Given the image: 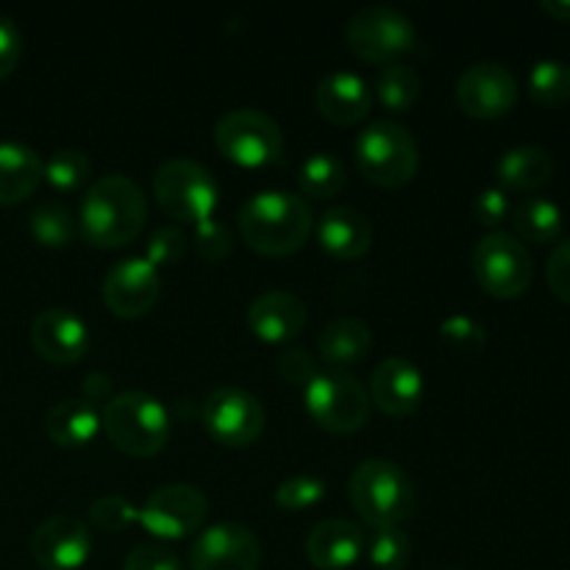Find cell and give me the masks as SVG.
<instances>
[{"label": "cell", "mask_w": 570, "mask_h": 570, "mask_svg": "<svg viewBox=\"0 0 570 570\" xmlns=\"http://www.w3.org/2000/svg\"><path fill=\"white\" fill-rule=\"evenodd\" d=\"M122 570H181V560L167 546L142 543L128 551Z\"/></svg>", "instance_id": "f35d334b"}, {"label": "cell", "mask_w": 570, "mask_h": 570, "mask_svg": "<svg viewBox=\"0 0 570 570\" xmlns=\"http://www.w3.org/2000/svg\"><path fill=\"white\" fill-rule=\"evenodd\" d=\"M540 6H543L546 14H551L554 20L570 22V0H543Z\"/></svg>", "instance_id": "f6af8a7d"}, {"label": "cell", "mask_w": 570, "mask_h": 570, "mask_svg": "<svg viewBox=\"0 0 570 570\" xmlns=\"http://www.w3.org/2000/svg\"><path fill=\"white\" fill-rule=\"evenodd\" d=\"M31 345L53 365H72L87 354L89 328L72 309L50 306L31 321Z\"/></svg>", "instance_id": "e0dca14e"}, {"label": "cell", "mask_w": 570, "mask_h": 570, "mask_svg": "<svg viewBox=\"0 0 570 570\" xmlns=\"http://www.w3.org/2000/svg\"><path fill=\"white\" fill-rule=\"evenodd\" d=\"M326 495V484L312 473H295L276 488V504L284 510H309Z\"/></svg>", "instance_id": "836d02e7"}, {"label": "cell", "mask_w": 570, "mask_h": 570, "mask_svg": "<svg viewBox=\"0 0 570 570\" xmlns=\"http://www.w3.org/2000/svg\"><path fill=\"white\" fill-rule=\"evenodd\" d=\"M42 156L26 142H0V206H14L31 198L42 181Z\"/></svg>", "instance_id": "603a6c76"}, {"label": "cell", "mask_w": 570, "mask_h": 570, "mask_svg": "<svg viewBox=\"0 0 570 570\" xmlns=\"http://www.w3.org/2000/svg\"><path fill=\"white\" fill-rule=\"evenodd\" d=\"M345 42H348L351 53L360 59L390 65L415 48L417 33L404 11L395 6L376 3L365 6L351 17L345 26Z\"/></svg>", "instance_id": "9c48e42d"}, {"label": "cell", "mask_w": 570, "mask_h": 570, "mask_svg": "<svg viewBox=\"0 0 570 570\" xmlns=\"http://www.w3.org/2000/svg\"><path fill=\"white\" fill-rule=\"evenodd\" d=\"M301 189L309 198H334L345 187V165L337 154L317 150L301 165Z\"/></svg>", "instance_id": "f546056e"}, {"label": "cell", "mask_w": 570, "mask_h": 570, "mask_svg": "<svg viewBox=\"0 0 570 570\" xmlns=\"http://www.w3.org/2000/svg\"><path fill=\"white\" fill-rule=\"evenodd\" d=\"M193 243H195V250H198L204 259L209 262L223 259V256H228V250H232V243H234L232 226L217 220V217H206V220L195 223Z\"/></svg>", "instance_id": "8d00e7d4"}, {"label": "cell", "mask_w": 570, "mask_h": 570, "mask_svg": "<svg viewBox=\"0 0 570 570\" xmlns=\"http://www.w3.org/2000/svg\"><path fill=\"white\" fill-rule=\"evenodd\" d=\"M365 551V532L348 518H326L306 538V557L321 570H345Z\"/></svg>", "instance_id": "44dd1931"}, {"label": "cell", "mask_w": 570, "mask_h": 570, "mask_svg": "<svg viewBox=\"0 0 570 570\" xmlns=\"http://www.w3.org/2000/svg\"><path fill=\"white\" fill-rule=\"evenodd\" d=\"M81 393L89 404H98V401H109L111 399V379L106 373H89L81 384Z\"/></svg>", "instance_id": "ee69618b"}, {"label": "cell", "mask_w": 570, "mask_h": 570, "mask_svg": "<svg viewBox=\"0 0 570 570\" xmlns=\"http://www.w3.org/2000/svg\"><path fill=\"white\" fill-rule=\"evenodd\" d=\"M373 92L360 72L334 70L321 78L315 89V106L326 120L337 126H354L371 111Z\"/></svg>", "instance_id": "d6986e66"}, {"label": "cell", "mask_w": 570, "mask_h": 570, "mask_svg": "<svg viewBox=\"0 0 570 570\" xmlns=\"http://www.w3.org/2000/svg\"><path fill=\"white\" fill-rule=\"evenodd\" d=\"M100 429L98 406L89 404L83 395H70V399L56 401L45 415V432L61 449H81L92 443Z\"/></svg>", "instance_id": "d4e9b609"}, {"label": "cell", "mask_w": 570, "mask_h": 570, "mask_svg": "<svg viewBox=\"0 0 570 570\" xmlns=\"http://www.w3.org/2000/svg\"><path fill=\"white\" fill-rule=\"evenodd\" d=\"M28 232L45 248H67L76 237V217L59 200H42L28 215Z\"/></svg>", "instance_id": "f1b7e54d"}, {"label": "cell", "mask_w": 570, "mask_h": 570, "mask_svg": "<svg viewBox=\"0 0 570 570\" xmlns=\"http://www.w3.org/2000/svg\"><path fill=\"white\" fill-rule=\"evenodd\" d=\"M200 417H204L206 432L228 449H245L254 443L265 432L267 421L262 401L248 390L232 387V384L206 395Z\"/></svg>", "instance_id": "8fae6325"}, {"label": "cell", "mask_w": 570, "mask_h": 570, "mask_svg": "<svg viewBox=\"0 0 570 570\" xmlns=\"http://www.w3.org/2000/svg\"><path fill=\"white\" fill-rule=\"evenodd\" d=\"M529 95L540 106H562L570 100V67L560 59H540L529 70Z\"/></svg>", "instance_id": "4dcf8cb0"}, {"label": "cell", "mask_w": 570, "mask_h": 570, "mask_svg": "<svg viewBox=\"0 0 570 570\" xmlns=\"http://www.w3.org/2000/svg\"><path fill=\"white\" fill-rule=\"evenodd\" d=\"M276 371L282 373V379H287L289 384H306L317 376V365H315V356L309 354L306 348H284L282 354L276 356Z\"/></svg>", "instance_id": "ab89813d"}, {"label": "cell", "mask_w": 570, "mask_h": 570, "mask_svg": "<svg viewBox=\"0 0 570 570\" xmlns=\"http://www.w3.org/2000/svg\"><path fill=\"white\" fill-rule=\"evenodd\" d=\"M440 334L443 340H449L451 345L456 348H465V351H476L482 348L484 340H488V332L479 321L468 315H449L443 323H440Z\"/></svg>", "instance_id": "74e56055"}, {"label": "cell", "mask_w": 570, "mask_h": 570, "mask_svg": "<svg viewBox=\"0 0 570 570\" xmlns=\"http://www.w3.org/2000/svg\"><path fill=\"white\" fill-rule=\"evenodd\" d=\"M193 570H259L262 543L243 523H212L189 546Z\"/></svg>", "instance_id": "5bb4252c"}, {"label": "cell", "mask_w": 570, "mask_h": 570, "mask_svg": "<svg viewBox=\"0 0 570 570\" xmlns=\"http://www.w3.org/2000/svg\"><path fill=\"white\" fill-rule=\"evenodd\" d=\"M306 412L334 434H354L371 417V393L345 371H321L304 387Z\"/></svg>", "instance_id": "52a82bcc"}, {"label": "cell", "mask_w": 570, "mask_h": 570, "mask_svg": "<svg viewBox=\"0 0 570 570\" xmlns=\"http://www.w3.org/2000/svg\"><path fill=\"white\" fill-rule=\"evenodd\" d=\"M354 159L362 176L379 187H404L415 178L421 154L410 128L399 120H373L354 142Z\"/></svg>", "instance_id": "5b68a950"}, {"label": "cell", "mask_w": 570, "mask_h": 570, "mask_svg": "<svg viewBox=\"0 0 570 570\" xmlns=\"http://www.w3.org/2000/svg\"><path fill=\"white\" fill-rule=\"evenodd\" d=\"M456 104L465 115L495 120L510 115L518 104V81L510 67L499 61H476L456 78Z\"/></svg>", "instance_id": "4fadbf2b"}, {"label": "cell", "mask_w": 570, "mask_h": 570, "mask_svg": "<svg viewBox=\"0 0 570 570\" xmlns=\"http://www.w3.org/2000/svg\"><path fill=\"white\" fill-rule=\"evenodd\" d=\"M412 540L401 527H376L367 540V560L379 570H404L410 566Z\"/></svg>", "instance_id": "1f68e13d"}, {"label": "cell", "mask_w": 570, "mask_h": 570, "mask_svg": "<svg viewBox=\"0 0 570 570\" xmlns=\"http://www.w3.org/2000/svg\"><path fill=\"white\" fill-rule=\"evenodd\" d=\"M423 401V373L406 356H387L371 379V404L393 417H410Z\"/></svg>", "instance_id": "ac0fdd59"}, {"label": "cell", "mask_w": 570, "mask_h": 570, "mask_svg": "<svg viewBox=\"0 0 570 570\" xmlns=\"http://www.w3.org/2000/svg\"><path fill=\"white\" fill-rule=\"evenodd\" d=\"M317 348L328 365H354L362 362L373 348V334L365 321L360 317H334L328 326H323L321 337H317Z\"/></svg>", "instance_id": "484cf974"}, {"label": "cell", "mask_w": 570, "mask_h": 570, "mask_svg": "<svg viewBox=\"0 0 570 570\" xmlns=\"http://www.w3.org/2000/svg\"><path fill=\"white\" fill-rule=\"evenodd\" d=\"M161 295V276L145 256H128L111 265L104 278V301L115 315L142 317Z\"/></svg>", "instance_id": "9a60e30c"}, {"label": "cell", "mask_w": 570, "mask_h": 570, "mask_svg": "<svg viewBox=\"0 0 570 570\" xmlns=\"http://www.w3.org/2000/svg\"><path fill=\"white\" fill-rule=\"evenodd\" d=\"M215 145L239 167H265L282 156V126L267 111L232 109L215 122Z\"/></svg>", "instance_id": "30bf717a"}, {"label": "cell", "mask_w": 570, "mask_h": 570, "mask_svg": "<svg viewBox=\"0 0 570 570\" xmlns=\"http://www.w3.org/2000/svg\"><path fill=\"white\" fill-rule=\"evenodd\" d=\"M373 92L384 109L406 111L421 98V76L406 61H390V65L379 67L376 78H373Z\"/></svg>", "instance_id": "83f0119b"}, {"label": "cell", "mask_w": 570, "mask_h": 570, "mask_svg": "<svg viewBox=\"0 0 570 570\" xmlns=\"http://www.w3.org/2000/svg\"><path fill=\"white\" fill-rule=\"evenodd\" d=\"M351 504L373 527H401V521L412 518L417 504L415 484L410 473L393 460L360 462L348 482Z\"/></svg>", "instance_id": "277c9868"}, {"label": "cell", "mask_w": 570, "mask_h": 570, "mask_svg": "<svg viewBox=\"0 0 570 570\" xmlns=\"http://www.w3.org/2000/svg\"><path fill=\"white\" fill-rule=\"evenodd\" d=\"M473 276L493 298H518L534 278L532 254L515 234L490 232L473 248Z\"/></svg>", "instance_id": "ba28073f"}, {"label": "cell", "mask_w": 570, "mask_h": 570, "mask_svg": "<svg viewBox=\"0 0 570 570\" xmlns=\"http://www.w3.org/2000/svg\"><path fill=\"white\" fill-rule=\"evenodd\" d=\"M187 234L181 232L173 223H165V226L154 228L148 237V245H145V259L159 271L165 265H176L184 254H187Z\"/></svg>", "instance_id": "e575fe53"}, {"label": "cell", "mask_w": 570, "mask_h": 570, "mask_svg": "<svg viewBox=\"0 0 570 570\" xmlns=\"http://www.w3.org/2000/svg\"><path fill=\"white\" fill-rule=\"evenodd\" d=\"M100 429L122 454L154 456L170 440V415L156 395L145 390H126L104 404Z\"/></svg>", "instance_id": "3957f363"}, {"label": "cell", "mask_w": 570, "mask_h": 570, "mask_svg": "<svg viewBox=\"0 0 570 570\" xmlns=\"http://www.w3.org/2000/svg\"><path fill=\"white\" fill-rule=\"evenodd\" d=\"M546 282L551 293L570 304V239H562L546 262Z\"/></svg>", "instance_id": "b9f144b4"}, {"label": "cell", "mask_w": 570, "mask_h": 570, "mask_svg": "<svg viewBox=\"0 0 570 570\" xmlns=\"http://www.w3.org/2000/svg\"><path fill=\"white\" fill-rule=\"evenodd\" d=\"M317 239L334 259H360L373 245V226L356 206H332L321 215Z\"/></svg>", "instance_id": "7402d4cb"}, {"label": "cell", "mask_w": 570, "mask_h": 570, "mask_svg": "<svg viewBox=\"0 0 570 570\" xmlns=\"http://www.w3.org/2000/svg\"><path fill=\"white\" fill-rule=\"evenodd\" d=\"M89 518H92L95 527L104 529V532H122V529L131 527L134 521H139V510L131 501L122 499V495L109 493L92 501Z\"/></svg>", "instance_id": "d590c367"}, {"label": "cell", "mask_w": 570, "mask_h": 570, "mask_svg": "<svg viewBox=\"0 0 570 570\" xmlns=\"http://www.w3.org/2000/svg\"><path fill=\"white\" fill-rule=\"evenodd\" d=\"M209 515V501L200 488L187 482L161 484L139 507V523L161 540H178L200 529Z\"/></svg>", "instance_id": "7c38bea8"}, {"label": "cell", "mask_w": 570, "mask_h": 570, "mask_svg": "<svg viewBox=\"0 0 570 570\" xmlns=\"http://www.w3.org/2000/svg\"><path fill=\"white\" fill-rule=\"evenodd\" d=\"M551 176H554V156L540 145H515L495 161V178L504 193L507 189L534 193V189L546 187Z\"/></svg>", "instance_id": "cb8c5ba5"}, {"label": "cell", "mask_w": 570, "mask_h": 570, "mask_svg": "<svg viewBox=\"0 0 570 570\" xmlns=\"http://www.w3.org/2000/svg\"><path fill=\"white\" fill-rule=\"evenodd\" d=\"M154 198L173 220L200 223L217 209L220 187L209 167L200 161L167 159L154 176Z\"/></svg>", "instance_id": "8992f818"}, {"label": "cell", "mask_w": 570, "mask_h": 570, "mask_svg": "<svg viewBox=\"0 0 570 570\" xmlns=\"http://www.w3.org/2000/svg\"><path fill=\"white\" fill-rule=\"evenodd\" d=\"M512 226H515L518 237L521 239L543 245L560 237L562 226H566V217H562V209L551 198L529 195V198H523L521 204L512 209Z\"/></svg>", "instance_id": "4316f807"}, {"label": "cell", "mask_w": 570, "mask_h": 570, "mask_svg": "<svg viewBox=\"0 0 570 570\" xmlns=\"http://www.w3.org/2000/svg\"><path fill=\"white\" fill-rule=\"evenodd\" d=\"M89 173H92V165H89L87 154L76 148H61L50 156L42 165V178L53 189H61V193H76L83 184L89 181Z\"/></svg>", "instance_id": "d6a6232c"}, {"label": "cell", "mask_w": 570, "mask_h": 570, "mask_svg": "<svg viewBox=\"0 0 570 570\" xmlns=\"http://www.w3.org/2000/svg\"><path fill=\"white\" fill-rule=\"evenodd\" d=\"M456 570H460V568H456Z\"/></svg>", "instance_id": "bcb514c9"}, {"label": "cell", "mask_w": 570, "mask_h": 570, "mask_svg": "<svg viewBox=\"0 0 570 570\" xmlns=\"http://www.w3.org/2000/svg\"><path fill=\"white\" fill-rule=\"evenodd\" d=\"M239 237L250 250L265 256H287L306 243L312 232V209L301 195L287 189H262L239 206Z\"/></svg>", "instance_id": "7a4b0ae2"}, {"label": "cell", "mask_w": 570, "mask_h": 570, "mask_svg": "<svg viewBox=\"0 0 570 570\" xmlns=\"http://www.w3.org/2000/svg\"><path fill=\"white\" fill-rule=\"evenodd\" d=\"M148 217L145 189L122 173L95 178L83 189L78 228L95 248H122L139 237Z\"/></svg>", "instance_id": "6da1fadb"}, {"label": "cell", "mask_w": 570, "mask_h": 570, "mask_svg": "<svg viewBox=\"0 0 570 570\" xmlns=\"http://www.w3.org/2000/svg\"><path fill=\"white\" fill-rule=\"evenodd\" d=\"M22 53V39H20V28L11 17L0 14V78L11 76L20 61Z\"/></svg>", "instance_id": "7bdbcfd3"}, {"label": "cell", "mask_w": 570, "mask_h": 570, "mask_svg": "<svg viewBox=\"0 0 570 570\" xmlns=\"http://www.w3.org/2000/svg\"><path fill=\"white\" fill-rule=\"evenodd\" d=\"M510 215V198L501 187H484L482 193L473 200V217H476L482 226L495 228L507 220Z\"/></svg>", "instance_id": "60d3db41"}, {"label": "cell", "mask_w": 570, "mask_h": 570, "mask_svg": "<svg viewBox=\"0 0 570 570\" xmlns=\"http://www.w3.org/2000/svg\"><path fill=\"white\" fill-rule=\"evenodd\" d=\"M92 538L81 518L59 515L45 518L31 538L33 560L45 570H78L87 562Z\"/></svg>", "instance_id": "2e32d148"}, {"label": "cell", "mask_w": 570, "mask_h": 570, "mask_svg": "<svg viewBox=\"0 0 570 570\" xmlns=\"http://www.w3.org/2000/svg\"><path fill=\"white\" fill-rule=\"evenodd\" d=\"M248 323L265 343H287L306 326V304L287 289H267L248 306Z\"/></svg>", "instance_id": "ffe728a7"}]
</instances>
